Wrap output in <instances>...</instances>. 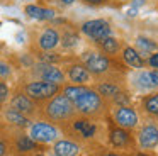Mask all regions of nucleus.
<instances>
[{
    "mask_svg": "<svg viewBox=\"0 0 158 156\" xmlns=\"http://www.w3.org/2000/svg\"><path fill=\"white\" fill-rule=\"evenodd\" d=\"M83 34H87L89 37L95 41H102L104 37H107L110 34V27L106 20L102 19H97V20H90V22H85L82 26Z\"/></svg>",
    "mask_w": 158,
    "mask_h": 156,
    "instance_id": "39448f33",
    "label": "nucleus"
},
{
    "mask_svg": "<svg viewBox=\"0 0 158 156\" xmlns=\"http://www.w3.org/2000/svg\"><path fill=\"white\" fill-rule=\"evenodd\" d=\"M100 44H102L104 51H107V53H116L117 49H119V43H117V39H114V37H104L102 41H100Z\"/></svg>",
    "mask_w": 158,
    "mask_h": 156,
    "instance_id": "5701e85b",
    "label": "nucleus"
},
{
    "mask_svg": "<svg viewBox=\"0 0 158 156\" xmlns=\"http://www.w3.org/2000/svg\"><path fill=\"white\" fill-rule=\"evenodd\" d=\"M61 2L65 3V5H70V3H73V2H75V0H61Z\"/></svg>",
    "mask_w": 158,
    "mask_h": 156,
    "instance_id": "473e14b6",
    "label": "nucleus"
},
{
    "mask_svg": "<svg viewBox=\"0 0 158 156\" xmlns=\"http://www.w3.org/2000/svg\"><path fill=\"white\" fill-rule=\"evenodd\" d=\"M114 119H116L117 125L123 129H133L138 124V114L129 105H121V107H117L116 112H114Z\"/></svg>",
    "mask_w": 158,
    "mask_h": 156,
    "instance_id": "423d86ee",
    "label": "nucleus"
},
{
    "mask_svg": "<svg viewBox=\"0 0 158 156\" xmlns=\"http://www.w3.org/2000/svg\"><path fill=\"white\" fill-rule=\"evenodd\" d=\"M83 61H85L87 70H90L92 73H97V75L107 71V68H109V60L97 53H87L83 56Z\"/></svg>",
    "mask_w": 158,
    "mask_h": 156,
    "instance_id": "6e6552de",
    "label": "nucleus"
},
{
    "mask_svg": "<svg viewBox=\"0 0 158 156\" xmlns=\"http://www.w3.org/2000/svg\"><path fill=\"white\" fill-rule=\"evenodd\" d=\"M97 90H99V95H102V97H116L119 93V88L112 83H100Z\"/></svg>",
    "mask_w": 158,
    "mask_h": 156,
    "instance_id": "aec40b11",
    "label": "nucleus"
},
{
    "mask_svg": "<svg viewBox=\"0 0 158 156\" xmlns=\"http://www.w3.org/2000/svg\"><path fill=\"white\" fill-rule=\"evenodd\" d=\"M124 60H126V63L129 64L131 68H143V64H144L141 54H138L133 47H127V49L124 51Z\"/></svg>",
    "mask_w": 158,
    "mask_h": 156,
    "instance_id": "f3484780",
    "label": "nucleus"
},
{
    "mask_svg": "<svg viewBox=\"0 0 158 156\" xmlns=\"http://www.w3.org/2000/svg\"><path fill=\"white\" fill-rule=\"evenodd\" d=\"M75 110V105H73L72 100L65 97V95H56L51 102L46 107V112L51 119L55 121H63V119H68L70 115Z\"/></svg>",
    "mask_w": 158,
    "mask_h": 156,
    "instance_id": "f257e3e1",
    "label": "nucleus"
},
{
    "mask_svg": "<svg viewBox=\"0 0 158 156\" xmlns=\"http://www.w3.org/2000/svg\"><path fill=\"white\" fill-rule=\"evenodd\" d=\"M55 154L56 156H77L78 154V144L72 141H58L55 144Z\"/></svg>",
    "mask_w": 158,
    "mask_h": 156,
    "instance_id": "9d476101",
    "label": "nucleus"
},
{
    "mask_svg": "<svg viewBox=\"0 0 158 156\" xmlns=\"http://www.w3.org/2000/svg\"><path fill=\"white\" fill-rule=\"evenodd\" d=\"M104 156H121V154H116V153H109V154H104Z\"/></svg>",
    "mask_w": 158,
    "mask_h": 156,
    "instance_id": "c9c22d12",
    "label": "nucleus"
},
{
    "mask_svg": "<svg viewBox=\"0 0 158 156\" xmlns=\"http://www.w3.org/2000/svg\"><path fill=\"white\" fill-rule=\"evenodd\" d=\"M150 64H151L153 68H158V53L153 54V56L150 58Z\"/></svg>",
    "mask_w": 158,
    "mask_h": 156,
    "instance_id": "7c9ffc66",
    "label": "nucleus"
},
{
    "mask_svg": "<svg viewBox=\"0 0 158 156\" xmlns=\"http://www.w3.org/2000/svg\"><path fill=\"white\" fill-rule=\"evenodd\" d=\"M58 138V131L55 125L48 122H36L31 127V139L38 142H51Z\"/></svg>",
    "mask_w": 158,
    "mask_h": 156,
    "instance_id": "20e7f679",
    "label": "nucleus"
},
{
    "mask_svg": "<svg viewBox=\"0 0 158 156\" xmlns=\"http://www.w3.org/2000/svg\"><path fill=\"white\" fill-rule=\"evenodd\" d=\"M136 44H138V47L141 49V53H144V54L150 53V51H155V49H156V44H155L153 41L146 39V37H138Z\"/></svg>",
    "mask_w": 158,
    "mask_h": 156,
    "instance_id": "4be33fe9",
    "label": "nucleus"
},
{
    "mask_svg": "<svg viewBox=\"0 0 158 156\" xmlns=\"http://www.w3.org/2000/svg\"><path fill=\"white\" fill-rule=\"evenodd\" d=\"M36 156H44V154H36Z\"/></svg>",
    "mask_w": 158,
    "mask_h": 156,
    "instance_id": "4c0bfd02",
    "label": "nucleus"
},
{
    "mask_svg": "<svg viewBox=\"0 0 158 156\" xmlns=\"http://www.w3.org/2000/svg\"><path fill=\"white\" fill-rule=\"evenodd\" d=\"M138 142L143 149H153L158 146V127L148 124L139 131L138 136Z\"/></svg>",
    "mask_w": 158,
    "mask_h": 156,
    "instance_id": "0eeeda50",
    "label": "nucleus"
},
{
    "mask_svg": "<svg viewBox=\"0 0 158 156\" xmlns=\"http://www.w3.org/2000/svg\"><path fill=\"white\" fill-rule=\"evenodd\" d=\"M41 60L44 61V63H55V61H58L60 58L56 56V54H53V53H44V54H41Z\"/></svg>",
    "mask_w": 158,
    "mask_h": 156,
    "instance_id": "cd10ccee",
    "label": "nucleus"
},
{
    "mask_svg": "<svg viewBox=\"0 0 158 156\" xmlns=\"http://www.w3.org/2000/svg\"><path fill=\"white\" fill-rule=\"evenodd\" d=\"M85 2H89V3H100L102 0H85Z\"/></svg>",
    "mask_w": 158,
    "mask_h": 156,
    "instance_id": "72a5a7b5",
    "label": "nucleus"
},
{
    "mask_svg": "<svg viewBox=\"0 0 158 156\" xmlns=\"http://www.w3.org/2000/svg\"><path fill=\"white\" fill-rule=\"evenodd\" d=\"M78 43V36L77 34H65L63 36V46L65 47H72V46H75V44Z\"/></svg>",
    "mask_w": 158,
    "mask_h": 156,
    "instance_id": "393cba45",
    "label": "nucleus"
},
{
    "mask_svg": "<svg viewBox=\"0 0 158 156\" xmlns=\"http://www.w3.org/2000/svg\"><path fill=\"white\" fill-rule=\"evenodd\" d=\"M143 107L148 114L158 117V93H151L143 100Z\"/></svg>",
    "mask_w": 158,
    "mask_h": 156,
    "instance_id": "6ab92c4d",
    "label": "nucleus"
},
{
    "mask_svg": "<svg viewBox=\"0 0 158 156\" xmlns=\"http://www.w3.org/2000/svg\"><path fill=\"white\" fill-rule=\"evenodd\" d=\"M58 43H60V36H58V32L53 31V29L44 31V32L41 34V37H39V46H41L43 49H46V51L53 49Z\"/></svg>",
    "mask_w": 158,
    "mask_h": 156,
    "instance_id": "f8f14e48",
    "label": "nucleus"
},
{
    "mask_svg": "<svg viewBox=\"0 0 158 156\" xmlns=\"http://www.w3.org/2000/svg\"><path fill=\"white\" fill-rule=\"evenodd\" d=\"M7 97H9V88H7V85L4 83V81H0V104L4 100H7Z\"/></svg>",
    "mask_w": 158,
    "mask_h": 156,
    "instance_id": "bb28decb",
    "label": "nucleus"
},
{
    "mask_svg": "<svg viewBox=\"0 0 158 156\" xmlns=\"http://www.w3.org/2000/svg\"><path fill=\"white\" fill-rule=\"evenodd\" d=\"M136 156H150V154H144V153H138Z\"/></svg>",
    "mask_w": 158,
    "mask_h": 156,
    "instance_id": "e433bc0d",
    "label": "nucleus"
},
{
    "mask_svg": "<svg viewBox=\"0 0 158 156\" xmlns=\"http://www.w3.org/2000/svg\"><path fill=\"white\" fill-rule=\"evenodd\" d=\"M110 142L117 148H123L129 142V134L126 132V129L123 127H117V129H112L110 131Z\"/></svg>",
    "mask_w": 158,
    "mask_h": 156,
    "instance_id": "2eb2a0df",
    "label": "nucleus"
},
{
    "mask_svg": "<svg viewBox=\"0 0 158 156\" xmlns=\"http://www.w3.org/2000/svg\"><path fill=\"white\" fill-rule=\"evenodd\" d=\"M5 117H7L9 122H12V124L19 125V127H26V125L29 124L27 117H26L24 114H21V112L14 110V109H10V110H7V114H5Z\"/></svg>",
    "mask_w": 158,
    "mask_h": 156,
    "instance_id": "a211bd4d",
    "label": "nucleus"
},
{
    "mask_svg": "<svg viewBox=\"0 0 158 156\" xmlns=\"http://www.w3.org/2000/svg\"><path fill=\"white\" fill-rule=\"evenodd\" d=\"M5 149H7V148H5V144L0 141V156H4V154H5Z\"/></svg>",
    "mask_w": 158,
    "mask_h": 156,
    "instance_id": "2f4dec72",
    "label": "nucleus"
},
{
    "mask_svg": "<svg viewBox=\"0 0 158 156\" xmlns=\"http://www.w3.org/2000/svg\"><path fill=\"white\" fill-rule=\"evenodd\" d=\"M73 127H75L77 131L83 136V138H92V136L95 134V124H94V122H90V121H87V119L75 121Z\"/></svg>",
    "mask_w": 158,
    "mask_h": 156,
    "instance_id": "dca6fc26",
    "label": "nucleus"
},
{
    "mask_svg": "<svg viewBox=\"0 0 158 156\" xmlns=\"http://www.w3.org/2000/svg\"><path fill=\"white\" fill-rule=\"evenodd\" d=\"M148 75H150V81H151V85H153V87H158V70L151 71V73H148Z\"/></svg>",
    "mask_w": 158,
    "mask_h": 156,
    "instance_id": "c756f323",
    "label": "nucleus"
},
{
    "mask_svg": "<svg viewBox=\"0 0 158 156\" xmlns=\"http://www.w3.org/2000/svg\"><path fill=\"white\" fill-rule=\"evenodd\" d=\"M138 80H139V85L143 88H151V87H153L151 81H150V75H148V73H141L139 76H138Z\"/></svg>",
    "mask_w": 158,
    "mask_h": 156,
    "instance_id": "a878e982",
    "label": "nucleus"
},
{
    "mask_svg": "<svg viewBox=\"0 0 158 156\" xmlns=\"http://www.w3.org/2000/svg\"><path fill=\"white\" fill-rule=\"evenodd\" d=\"M12 109L21 114H31L34 110V104L31 102V98L27 95H15L12 98Z\"/></svg>",
    "mask_w": 158,
    "mask_h": 156,
    "instance_id": "1a4fd4ad",
    "label": "nucleus"
},
{
    "mask_svg": "<svg viewBox=\"0 0 158 156\" xmlns=\"http://www.w3.org/2000/svg\"><path fill=\"white\" fill-rule=\"evenodd\" d=\"M58 83H49V81H34V83H29L26 87V93L31 98H38V100L53 97L58 93Z\"/></svg>",
    "mask_w": 158,
    "mask_h": 156,
    "instance_id": "7ed1b4c3",
    "label": "nucleus"
},
{
    "mask_svg": "<svg viewBox=\"0 0 158 156\" xmlns=\"http://www.w3.org/2000/svg\"><path fill=\"white\" fill-rule=\"evenodd\" d=\"M15 144H17L19 151H31V149H36V141L31 139L29 136H22V138H19Z\"/></svg>",
    "mask_w": 158,
    "mask_h": 156,
    "instance_id": "412c9836",
    "label": "nucleus"
},
{
    "mask_svg": "<svg viewBox=\"0 0 158 156\" xmlns=\"http://www.w3.org/2000/svg\"><path fill=\"white\" fill-rule=\"evenodd\" d=\"M26 14L32 19H38V20H46V19H53L55 17V12L49 9H41V7H36V5H27L26 7Z\"/></svg>",
    "mask_w": 158,
    "mask_h": 156,
    "instance_id": "4468645a",
    "label": "nucleus"
},
{
    "mask_svg": "<svg viewBox=\"0 0 158 156\" xmlns=\"http://www.w3.org/2000/svg\"><path fill=\"white\" fill-rule=\"evenodd\" d=\"M10 75V68H9V64L2 63L0 61V76H9Z\"/></svg>",
    "mask_w": 158,
    "mask_h": 156,
    "instance_id": "c85d7f7f",
    "label": "nucleus"
},
{
    "mask_svg": "<svg viewBox=\"0 0 158 156\" xmlns=\"http://www.w3.org/2000/svg\"><path fill=\"white\" fill-rule=\"evenodd\" d=\"M41 78L44 81H49V83H60V81H63V78H65V75H63L61 70H58V68L51 66V64H44V66H41Z\"/></svg>",
    "mask_w": 158,
    "mask_h": 156,
    "instance_id": "9b49d317",
    "label": "nucleus"
},
{
    "mask_svg": "<svg viewBox=\"0 0 158 156\" xmlns=\"http://www.w3.org/2000/svg\"><path fill=\"white\" fill-rule=\"evenodd\" d=\"M143 3V0H134V5H141Z\"/></svg>",
    "mask_w": 158,
    "mask_h": 156,
    "instance_id": "f704fd0d",
    "label": "nucleus"
},
{
    "mask_svg": "<svg viewBox=\"0 0 158 156\" xmlns=\"http://www.w3.org/2000/svg\"><path fill=\"white\" fill-rule=\"evenodd\" d=\"M73 105L77 107V110H80L82 114H95L99 112V109L102 107V100L100 95L94 90L83 88V92L77 97V100L73 102Z\"/></svg>",
    "mask_w": 158,
    "mask_h": 156,
    "instance_id": "f03ea898",
    "label": "nucleus"
},
{
    "mask_svg": "<svg viewBox=\"0 0 158 156\" xmlns=\"http://www.w3.org/2000/svg\"><path fill=\"white\" fill-rule=\"evenodd\" d=\"M68 75H70V80L75 81V83H87L90 78L89 70L85 66H80V64H75V66L70 68Z\"/></svg>",
    "mask_w": 158,
    "mask_h": 156,
    "instance_id": "ddd939ff",
    "label": "nucleus"
},
{
    "mask_svg": "<svg viewBox=\"0 0 158 156\" xmlns=\"http://www.w3.org/2000/svg\"><path fill=\"white\" fill-rule=\"evenodd\" d=\"M83 88H85V87H77V85H75V87H66L65 90H63V95H65L68 100L75 102L77 97H78V95L83 92Z\"/></svg>",
    "mask_w": 158,
    "mask_h": 156,
    "instance_id": "b1692460",
    "label": "nucleus"
}]
</instances>
